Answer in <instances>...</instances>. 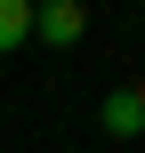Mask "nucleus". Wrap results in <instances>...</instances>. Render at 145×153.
<instances>
[{
  "instance_id": "2",
  "label": "nucleus",
  "mask_w": 145,
  "mask_h": 153,
  "mask_svg": "<svg viewBox=\"0 0 145 153\" xmlns=\"http://www.w3.org/2000/svg\"><path fill=\"white\" fill-rule=\"evenodd\" d=\"M97 121H105V137H145V105H137V89H113Z\"/></svg>"
},
{
  "instance_id": "4",
  "label": "nucleus",
  "mask_w": 145,
  "mask_h": 153,
  "mask_svg": "<svg viewBox=\"0 0 145 153\" xmlns=\"http://www.w3.org/2000/svg\"><path fill=\"white\" fill-rule=\"evenodd\" d=\"M137 105H145V81H137Z\"/></svg>"
},
{
  "instance_id": "3",
  "label": "nucleus",
  "mask_w": 145,
  "mask_h": 153,
  "mask_svg": "<svg viewBox=\"0 0 145 153\" xmlns=\"http://www.w3.org/2000/svg\"><path fill=\"white\" fill-rule=\"evenodd\" d=\"M32 40V0H0V56Z\"/></svg>"
},
{
  "instance_id": "1",
  "label": "nucleus",
  "mask_w": 145,
  "mask_h": 153,
  "mask_svg": "<svg viewBox=\"0 0 145 153\" xmlns=\"http://www.w3.org/2000/svg\"><path fill=\"white\" fill-rule=\"evenodd\" d=\"M32 32L57 40V48H73V40L89 32V16H81V0H48V8H32Z\"/></svg>"
}]
</instances>
